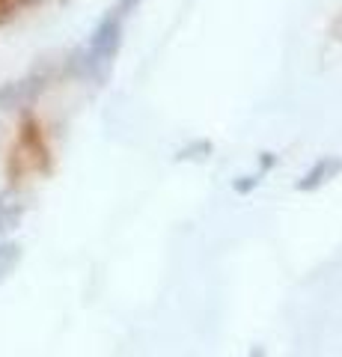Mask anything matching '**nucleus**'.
<instances>
[{
    "label": "nucleus",
    "instance_id": "f257e3e1",
    "mask_svg": "<svg viewBox=\"0 0 342 357\" xmlns=\"http://www.w3.org/2000/svg\"><path fill=\"white\" fill-rule=\"evenodd\" d=\"M339 173H342V158H336V155H325L322 161H316L310 170L304 173V178L295 188L304 191V194H310V191H318L322 185H327L330 178H336Z\"/></svg>",
    "mask_w": 342,
    "mask_h": 357
},
{
    "label": "nucleus",
    "instance_id": "f03ea898",
    "mask_svg": "<svg viewBox=\"0 0 342 357\" xmlns=\"http://www.w3.org/2000/svg\"><path fill=\"white\" fill-rule=\"evenodd\" d=\"M21 244L13 238H3L0 241V283H6L9 277L15 274V268L21 265Z\"/></svg>",
    "mask_w": 342,
    "mask_h": 357
},
{
    "label": "nucleus",
    "instance_id": "7ed1b4c3",
    "mask_svg": "<svg viewBox=\"0 0 342 357\" xmlns=\"http://www.w3.org/2000/svg\"><path fill=\"white\" fill-rule=\"evenodd\" d=\"M21 215H24V206L21 203H13V194L3 191L0 194V238L6 236V232H13L18 227Z\"/></svg>",
    "mask_w": 342,
    "mask_h": 357
},
{
    "label": "nucleus",
    "instance_id": "20e7f679",
    "mask_svg": "<svg viewBox=\"0 0 342 357\" xmlns=\"http://www.w3.org/2000/svg\"><path fill=\"white\" fill-rule=\"evenodd\" d=\"M24 107L21 105V93H18V81H9L0 86V114H13V110Z\"/></svg>",
    "mask_w": 342,
    "mask_h": 357
},
{
    "label": "nucleus",
    "instance_id": "39448f33",
    "mask_svg": "<svg viewBox=\"0 0 342 357\" xmlns=\"http://www.w3.org/2000/svg\"><path fill=\"white\" fill-rule=\"evenodd\" d=\"M137 3H140V0H119V3H116V13L123 15V18H128V15L137 9Z\"/></svg>",
    "mask_w": 342,
    "mask_h": 357
},
{
    "label": "nucleus",
    "instance_id": "423d86ee",
    "mask_svg": "<svg viewBox=\"0 0 342 357\" xmlns=\"http://www.w3.org/2000/svg\"><path fill=\"white\" fill-rule=\"evenodd\" d=\"M42 3H48V0H15L18 9H36V6H42Z\"/></svg>",
    "mask_w": 342,
    "mask_h": 357
}]
</instances>
